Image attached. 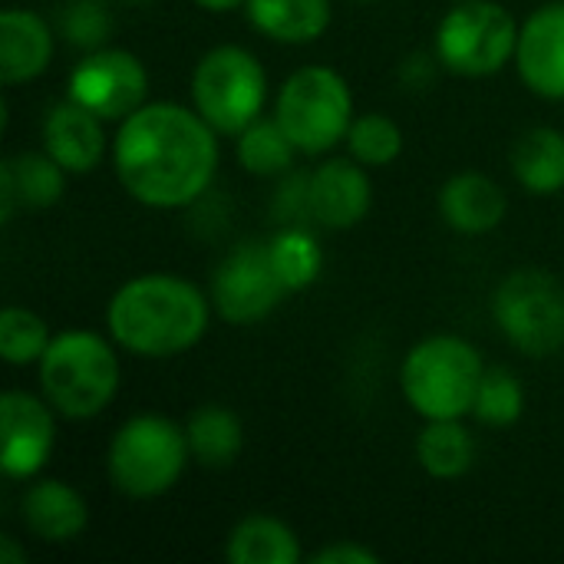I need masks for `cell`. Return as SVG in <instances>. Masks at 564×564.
<instances>
[{
    "mask_svg": "<svg viewBox=\"0 0 564 564\" xmlns=\"http://www.w3.org/2000/svg\"><path fill=\"white\" fill-rule=\"evenodd\" d=\"M347 155L367 169H387L403 155V129L387 112H357L344 139Z\"/></svg>",
    "mask_w": 564,
    "mask_h": 564,
    "instance_id": "4316f807",
    "label": "cell"
},
{
    "mask_svg": "<svg viewBox=\"0 0 564 564\" xmlns=\"http://www.w3.org/2000/svg\"><path fill=\"white\" fill-rule=\"evenodd\" d=\"M185 436L192 449V463L202 469H228L238 463L245 449L241 416L225 403H202L185 420Z\"/></svg>",
    "mask_w": 564,
    "mask_h": 564,
    "instance_id": "603a6c76",
    "label": "cell"
},
{
    "mask_svg": "<svg viewBox=\"0 0 564 564\" xmlns=\"http://www.w3.org/2000/svg\"><path fill=\"white\" fill-rule=\"evenodd\" d=\"M59 36L73 50H99L109 46L112 36V13L102 0H69L59 13Z\"/></svg>",
    "mask_w": 564,
    "mask_h": 564,
    "instance_id": "f546056e",
    "label": "cell"
},
{
    "mask_svg": "<svg viewBox=\"0 0 564 564\" xmlns=\"http://www.w3.org/2000/svg\"><path fill=\"white\" fill-rule=\"evenodd\" d=\"M20 522L26 532L46 545H69L89 525L86 496L69 486L66 479H30L26 492L20 496Z\"/></svg>",
    "mask_w": 564,
    "mask_h": 564,
    "instance_id": "e0dca14e",
    "label": "cell"
},
{
    "mask_svg": "<svg viewBox=\"0 0 564 564\" xmlns=\"http://www.w3.org/2000/svg\"><path fill=\"white\" fill-rule=\"evenodd\" d=\"M271 212L274 221L284 225H307L314 228V202H311V172L304 169H291L278 178L274 198H271Z\"/></svg>",
    "mask_w": 564,
    "mask_h": 564,
    "instance_id": "4dcf8cb0",
    "label": "cell"
},
{
    "mask_svg": "<svg viewBox=\"0 0 564 564\" xmlns=\"http://www.w3.org/2000/svg\"><path fill=\"white\" fill-rule=\"evenodd\" d=\"M50 340H53V330L36 311L20 307V304L3 307V314H0V357H3V364L36 367L40 357L46 354Z\"/></svg>",
    "mask_w": 564,
    "mask_h": 564,
    "instance_id": "83f0119b",
    "label": "cell"
},
{
    "mask_svg": "<svg viewBox=\"0 0 564 564\" xmlns=\"http://www.w3.org/2000/svg\"><path fill=\"white\" fill-rule=\"evenodd\" d=\"M212 314V297L195 281L172 271H145L109 297L106 334L135 360H175L205 340Z\"/></svg>",
    "mask_w": 564,
    "mask_h": 564,
    "instance_id": "7a4b0ae2",
    "label": "cell"
},
{
    "mask_svg": "<svg viewBox=\"0 0 564 564\" xmlns=\"http://www.w3.org/2000/svg\"><path fill=\"white\" fill-rule=\"evenodd\" d=\"M69 172L50 159L43 149L40 152H17L0 165V215L10 221L17 208L26 212H43L63 202L66 195Z\"/></svg>",
    "mask_w": 564,
    "mask_h": 564,
    "instance_id": "d6986e66",
    "label": "cell"
},
{
    "mask_svg": "<svg viewBox=\"0 0 564 564\" xmlns=\"http://www.w3.org/2000/svg\"><path fill=\"white\" fill-rule=\"evenodd\" d=\"M56 410L43 393L7 390L0 397V469L10 482L36 479L56 449Z\"/></svg>",
    "mask_w": 564,
    "mask_h": 564,
    "instance_id": "7c38bea8",
    "label": "cell"
},
{
    "mask_svg": "<svg viewBox=\"0 0 564 564\" xmlns=\"http://www.w3.org/2000/svg\"><path fill=\"white\" fill-rule=\"evenodd\" d=\"M522 413H525L522 380L509 367H486L476 403H473V416L482 426L506 430V426H516L522 420Z\"/></svg>",
    "mask_w": 564,
    "mask_h": 564,
    "instance_id": "f1b7e54d",
    "label": "cell"
},
{
    "mask_svg": "<svg viewBox=\"0 0 564 564\" xmlns=\"http://www.w3.org/2000/svg\"><path fill=\"white\" fill-rule=\"evenodd\" d=\"M519 43V20L496 0L453 3L433 33L440 66L463 79H486L512 66Z\"/></svg>",
    "mask_w": 564,
    "mask_h": 564,
    "instance_id": "ba28073f",
    "label": "cell"
},
{
    "mask_svg": "<svg viewBox=\"0 0 564 564\" xmlns=\"http://www.w3.org/2000/svg\"><path fill=\"white\" fill-rule=\"evenodd\" d=\"M288 284L281 281L268 238H248L235 245L212 271V307L231 327H251L271 317L288 297Z\"/></svg>",
    "mask_w": 564,
    "mask_h": 564,
    "instance_id": "30bf717a",
    "label": "cell"
},
{
    "mask_svg": "<svg viewBox=\"0 0 564 564\" xmlns=\"http://www.w3.org/2000/svg\"><path fill=\"white\" fill-rule=\"evenodd\" d=\"M245 17L251 30L271 43L307 46L327 33L334 20V0H248Z\"/></svg>",
    "mask_w": 564,
    "mask_h": 564,
    "instance_id": "ffe728a7",
    "label": "cell"
},
{
    "mask_svg": "<svg viewBox=\"0 0 564 564\" xmlns=\"http://www.w3.org/2000/svg\"><path fill=\"white\" fill-rule=\"evenodd\" d=\"M23 562H26V549H20L13 535H3V539H0V564H23Z\"/></svg>",
    "mask_w": 564,
    "mask_h": 564,
    "instance_id": "836d02e7",
    "label": "cell"
},
{
    "mask_svg": "<svg viewBox=\"0 0 564 564\" xmlns=\"http://www.w3.org/2000/svg\"><path fill=\"white\" fill-rule=\"evenodd\" d=\"M106 119L66 96L43 112L40 149L69 175H93L112 149V135L106 132Z\"/></svg>",
    "mask_w": 564,
    "mask_h": 564,
    "instance_id": "5bb4252c",
    "label": "cell"
},
{
    "mask_svg": "<svg viewBox=\"0 0 564 564\" xmlns=\"http://www.w3.org/2000/svg\"><path fill=\"white\" fill-rule=\"evenodd\" d=\"M218 139L192 102L149 99L116 126L109 162L132 202L155 212H185L215 185Z\"/></svg>",
    "mask_w": 564,
    "mask_h": 564,
    "instance_id": "6da1fadb",
    "label": "cell"
},
{
    "mask_svg": "<svg viewBox=\"0 0 564 564\" xmlns=\"http://www.w3.org/2000/svg\"><path fill=\"white\" fill-rule=\"evenodd\" d=\"M512 66L532 96L564 102V0L539 3L525 20H519Z\"/></svg>",
    "mask_w": 564,
    "mask_h": 564,
    "instance_id": "4fadbf2b",
    "label": "cell"
},
{
    "mask_svg": "<svg viewBox=\"0 0 564 564\" xmlns=\"http://www.w3.org/2000/svg\"><path fill=\"white\" fill-rule=\"evenodd\" d=\"M66 96L109 126H119L149 102V69L142 56L122 46H99L79 56L66 76Z\"/></svg>",
    "mask_w": 564,
    "mask_h": 564,
    "instance_id": "8fae6325",
    "label": "cell"
},
{
    "mask_svg": "<svg viewBox=\"0 0 564 564\" xmlns=\"http://www.w3.org/2000/svg\"><path fill=\"white\" fill-rule=\"evenodd\" d=\"M436 69H443L440 59H436V53H413V56H406L403 66H400V83H403L406 89L423 93L426 86H433Z\"/></svg>",
    "mask_w": 564,
    "mask_h": 564,
    "instance_id": "d6a6232c",
    "label": "cell"
},
{
    "mask_svg": "<svg viewBox=\"0 0 564 564\" xmlns=\"http://www.w3.org/2000/svg\"><path fill=\"white\" fill-rule=\"evenodd\" d=\"M192 463L185 426L162 413L129 416L106 446V476L132 502L169 496Z\"/></svg>",
    "mask_w": 564,
    "mask_h": 564,
    "instance_id": "5b68a950",
    "label": "cell"
},
{
    "mask_svg": "<svg viewBox=\"0 0 564 564\" xmlns=\"http://www.w3.org/2000/svg\"><path fill=\"white\" fill-rule=\"evenodd\" d=\"M122 3H152V0H122Z\"/></svg>",
    "mask_w": 564,
    "mask_h": 564,
    "instance_id": "d590c367",
    "label": "cell"
},
{
    "mask_svg": "<svg viewBox=\"0 0 564 564\" xmlns=\"http://www.w3.org/2000/svg\"><path fill=\"white\" fill-rule=\"evenodd\" d=\"M354 3H373V0H354Z\"/></svg>",
    "mask_w": 564,
    "mask_h": 564,
    "instance_id": "8d00e7d4",
    "label": "cell"
},
{
    "mask_svg": "<svg viewBox=\"0 0 564 564\" xmlns=\"http://www.w3.org/2000/svg\"><path fill=\"white\" fill-rule=\"evenodd\" d=\"M36 387L59 420L86 423L102 416L122 387L116 340L86 327L56 330L36 364Z\"/></svg>",
    "mask_w": 564,
    "mask_h": 564,
    "instance_id": "3957f363",
    "label": "cell"
},
{
    "mask_svg": "<svg viewBox=\"0 0 564 564\" xmlns=\"http://www.w3.org/2000/svg\"><path fill=\"white\" fill-rule=\"evenodd\" d=\"M228 564H301L307 562L297 532L264 512L238 519L225 535Z\"/></svg>",
    "mask_w": 564,
    "mask_h": 564,
    "instance_id": "44dd1931",
    "label": "cell"
},
{
    "mask_svg": "<svg viewBox=\"0 0 564 564\" xmlns=\"http://www.w3.org/2000/svg\"><path fill=\"white\" fill-rule=\"evenodd\" d=\"M235 155L238 165L254 175V178H281L284 172L294 169L297 162V145L291 142V135L284 132V126L274 116H261L254 119L248 129H241L235 135Z\"/></svg>",
    "mask_w": 564,
    "mask_h": 564,
    "instance_id": "d4e9b609",
    "label": "cell"
},
{
    "mask_svg": "<svg viewBox=\"0 0 564 564\" xmlns=\"http://www.w3.org/2000/svg\"><path fill=\"white\" fill-rule=\"evenodd\" d=\"M512 175L522 192L552 198L564 192V132L555 126H535L512 145Z\"/></svg>",
    "mask_w": 564,
    "mask_h": 564,
    "instance_id": "7402d4cb",
    "label": "cell"
},
{
    "mask_svg": "<svg viewBox=\"0 0 564 564\" xmlns=\"http://www.w3.org/2000/svg\"><path fill=\"white\" fill-rule=\"evenodd\" d=\"M436 208L449 231L466 235V238H482V235H492L506 221L509 195L492 175L466 169V172L449 175L440 185Z\"/></svg>",
    "mask_w": 564,
    "mask_h": 564,
    "instance_id": "2e32d148",
    "label": "cell"
},
{
    "mask_svg": "<svg viewBox=\"0 0 564 564\" xmlns=\"http://www.w3.org/2000/svg\"><path fill=\"white\" fill-rule=\"evenodd\" d=\"M486 373L476 344L459 334L416 340L400 364V393L420 420H466Z\"/></svg>",
    "mask_w": 564,
    "mask_h": 564,
    "instance_id": "277c9868",
    "label": "cell"
},
{
    "mask_svg": "<svg viewBox=\"0 0 564 564\" xmlns=\"http://www.w3.org/2000/svg\"><path fill=\"white\" fill-rule=\"evenodd\" d=\"M449 3H463V0H449Z\"/></svg>",
    "mask_w": 564,
    "mask_h": 564,
    "instance_id": "74e56055",
    "label": "cell"
},
{
    "mask_svg": "<svg viewBox=\"0 0 564 564\" xmlns=\"http://www.w3.org/2000/svg\"><path fill=\"white\" fill-rule=\"evenodd\" d=\"M416 463L430 479H463L476 466V436L463 420H426L416 436Z\"/></svg>",
    "mask_w": 564,
    "mask_h": 564,
    "instance_id": "cb8c5ba5",
    "label": "cell"
},
{
    "mask_svg": "<svg viewBox=\"0 0 564 564\" xmlns=\"http://www.w3.org/2000/svg\"><path fill=\"white\" fill-rule=\"evenodd\" d=\"M492 324L529 360L564 350V284L542 268H519L492 291Z\"/></svg>",
    "mask_w": 564,
    "mask_h": 564,
    "instance_id": "9c48e42d",
    "label": "cell"
},
{
    "mask_svg": "<svg viewBox=\"0 0 564 564\" xmlns=\"http://www.w3.org/2000/svg\"><path fill=\"white\" fill-rule=\"evenodd\" d=\"M188 96L195 112L221 139H235L241 129L264 116V106L271 99L268 69L248 46L218 43L198 56Z\"/></svg>",
    "mask_w": 564,
    "mask_h": 564,
    "instance_id": "52a82bcc",
    "label": "cell"
},
{
    "mask_svg": "<svg viewBox=\"0 0 564 564\" xmlns=\"http://www.w3.org/2000/svg\"><path fill=\"white\" fill-rule=\"evenodd\" d=\"M307 562L314 564H380V555L370 545H360L354 539L344 542H330L324 549H317L314 555H307Z\"/></svg>",
    "mask_w": 564,
    "mask_h": 564,
    "instance_id": "1f68e13d",
    "label": "cell"
},
{
    "mask_svg": "<svg viewBox=\"0 0 564 564\" xmlns=\"http://www.w3.org/2000/svg\"><path fill=\"white\" fill-rule=\"evenodd\" d=\"M192 3L205 13H235V10H245L248 0H192Z\"/></svg>",
    "mask_w": 564,
    "mask_h": 564,
    "instance_id": "e575fe53",
    "label": "cell"
},
{
    "mask_svg": "<svg viewBox=\"0 0 564 564\" xmlns=\"http://www.w3.org/2000/svg\"><path fill=\"white\" fill-rule=\"evenodd\" d=\"M271 116L284 126L304 159H324L344 145L354 126V89L334 66L307 63L281 83Z\"/></svg>",
    "mask_w": 564,
    "mask_h": 564,
    "instance_id": "8992f818",
    "label": "cell"
},
{
    "mask_svg": "<svg viewBox=\"0 0 564 564\" xmlns=\"http://www.w3.org/2000/svg\"><path fill=\"white\" fill-rule=\"evenodd\" d=\"M56 53V33L50 20L26 7H7L0 13V83L23 86L40 79Z\"/></svg>",
    "mask_w": 564,
    "mask_h": 564,
    "instance_id": "ac0fdd59",
    "label": "cell"
},
{
    "mask_svg": "<svg viewBox=\"0 0 564 564\" xmlns=\"http://www.w3.org/2000/svg\"><path fill=\"white\" fill-rule=\"evenodd\" d=\"M271 248V261L281 274V281L288 284L291 294L307 291L324 268V251L314 238V228L307 225H284L268 238Z\"/></svg>",
    "mask_w": 564,
    "mask_h": 564,
    "instance_id": "484cf974",
    "label": "cell"
},
{
    "mask_svg": "<svg viewBox=\"0 0 564 564\" xmlns=\"http://www.w3.org/2000/svg\"><path fill=\"white\" fill-rule=\"evenodd\" d=\"M311 202H314L317 228H327V231L357 228L373 208L370 169L350 155L324 159L311 172Z\"/></svg>",
    "mask_w": 564,
    "mask_h": 564,
    "instance_id": "9a60e30c",
    "label": "cell"
}]
</instances>
